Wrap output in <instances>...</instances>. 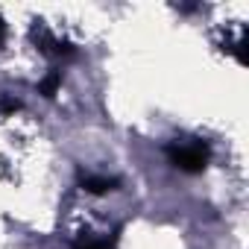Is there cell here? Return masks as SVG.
Masks as SVG:
<instances>
[{
    "instance_id": "2",
    "label": "cell",
    "mask_w": 249,
    "mask_h": 249,
    "mask_svg": "<svg viewBox=\"0 0 249 249\" xmlns=\"http://www.w3.org/2000/svg\"><path fill=\"white\" fill-rule=\"evenodd\" d=\"M36 44H38V50H41L44 56H56V59L73 56V47H71L65 38H59V36H53V33H47V30H36Z\"/></svg>"
},
{
    "instance_id": "4",
    "label": "cell",
    "mask_w": 249,
    "mask_h": 249,
    "mask_svg": "<svg viewBox=\"0 0 249 249\" xmlns=\"http://www.w3.org/2000/svg\"><path fill=\"white\" fill-rule=\"evenodd\" d=\"M73 249H117V240L111 237H85V240H79Z\"/></svg>"
},
{
    "instance_id": "5",
    "label": "cell",
    "mask_w": 249,
    "mask_h": 249,
    "mask_svg": "<svg viewBox=\"0 0 249 249\" xmlns=\"http://www.w3.org/2000/svg\"><path fill=\"white\" fill-rule=\"evenodd\" d=\"M59 82H62V73H59V71H53V73L41 82V94H44V97H53V94H56V88H59Z\"/></svg>"
},
{
    "instance_id": "7",
    "label": "cell",
    "mask_w": 249,
    "mask_h": 249,
    "mask_svg": "<svg viewBox=\"0 0 249 249\" xmlns=\"http://www.w3.org/2000/svg\"><path fill=\"white\" fill-rule=\"evenodd\" d=\"M3 36H6V27H3V21H0V41H3Z\"/></svg>"
},
{
    "instance_id": "1",
    "label": "cell",
    "mask_w": 249,
    "mask_h": 249,
    "mask_svg": "<svg viewBox=\"0 0 249 249\" xmlns=\"http://www.w3.org/2000/svg\"><path fill=\"white\" fill-rule=\"evenodd\" d=\"M167 159L173 167H179L182 173H202L208 167V159H211V150L205 141L199 138H176L167 144Z\"/></svg>"
},
{
    "instance_id": "6",
    "label": "cell",
    "mask_w": 249,
    "mask_h": 249,
    "mask_svg": "<svg viewBox=\"0 0 249 249\" xmlns=\"http://www.w3.org/2000/svg\"><path fill=\"white\" fill-rule=\"evenodd\" d=\"M0 108H3L6 114H12V111H18V108H21V103H18V100H12V97H3V100H0Z\"/></svg>"
},
{
    "instance_id": "3",
    "label": "cell",
    "mask_w": 249,
    "mask_h": 249,
    "mask_svg": "<svg viewBox=\"0 0 249 249\" xmlns=\"http://www.w3.org/2000/svg\"><path fill=\"white\" fill-rule=\"evenodd\" d=\"M82 188L88 194H108V191L117 188V179H111V176H82Z\"/></svg>"
}]
</instances>
